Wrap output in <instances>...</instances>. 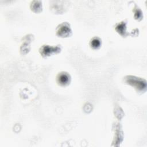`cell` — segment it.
<instances>
[{"label":"cell","instance_id":"6da1fadb","mask_svg":"<svg viewBox=\"0 0 147 147\" xmlns=\"http://www.w3.org/2000/svg\"><path fill=\"white\" fill-rule=\"evenodd\" d=\"M123 82L134 88L138 93L142 94L146 91V81L144 79L136 76L127 75L123 78Z\"/></svg>","mask_w":147,"mask_h":147},{"label":"cell","instance_id":"7a4b0ae2","mask_svg":"<svg viewBox=\"0 0 147 147\" xmlns=\"http://www.w3.org/2000/svg\"><path fill=\"white\" fill-rule=\"evenodd\" d=\"M61 51L60 45H49L47 44L42 45L39 49V52L42 57H47L50 56L57 54Z\"/></svg>","mask_w":147,"mask_h":147},{"label":"cell","instance_id":"3957f363","mask_svg":"<svg viewBox=\"0 0 147 147\" xmlns=\"http://www.w3.org/2000/svg\"><path fill=\"white\" fill-rule=\"evenodd\" d=\"M56 33L57 36L61 38H66L71 36L72 31L68 22H64L60 24L56 28Z\"/></svg>","mask_w":147,"mask_h":147},{"label":"cell","instance_id":"277c9868","mask_svg":"<svg viewBox=\"0 0 147 147\" xmlns=\"http://www.w3.org/2000/svg\"><path fill=\"white\" fill-rule=\"evenodd\" d=\"M71 80L70 75L65 71L59 72L56 76V82L61 87H66L68 86Z\"/></svg>","mask_w":147,"mask_h":147},{"label":"cell","instance_id":"5b68a950","mask_svg":"<svg viewBox=\"0 0 147 147\" xmlns=\"http://www.w3.org/2000/svg\"><path fill=\"white\" fill-rule=\"evenodd\" d=\"M34 37L32 34H28L22 38L20 52L22 55L27 54L30 49V43L33 40Z\"/></svg>","mask_w":147,"mask_h":147},{"label":"cell","instance_id":"8992f818","mask_svg":"<svg viewBox=\"0 0 147 147\" xmlns=\"http://www.w3.org/2000/svg\"><path fill=\"white\" fill-rule=\"evenodd\" d=\"M126 21H122L121 22L116 24V25H115V31L123 37H126L129 35L126 31Z\"/></svg>","mask_w":147,"mask_h":147},{"label":"cell","instance_id":"52a82bcc","mask_svg":"<svg viewBox=\"0 0 147 147\" xmlns=\"http://www.w3.org/2000/svg\"><path fill=\"white\" fill-rule=\"evenodd\" d=\"M90 46L93 49H98L102 45V40L98 36H94L90 41Z\"/></svg>","mask_w":147,"mask_h":147},{"label":"cell","instance_id":"ba28073f","mask_svg":"<svg viewBox=\"0 0 147 147\" xmlns=\"http://www.w3.org/2000/svg\"><path fill=\"white\" fill-rule=\"evenodd\" d=\"M30 7L31 10L34 13H40L42 10V2L40 1H33L31 2Z\"/></svg>","mask_w":147,"mask_h":147},{"label":"cell","instance_id":"9c48e42d","mask_svg":"<svg viewBox=\"0 0 147 147\" xmlns=\"http://www.w3.org/2000/svg\"><path fill=\"white\" fill-rule=\"evenodd\" d=\"M133 12L134 13V17L135 20L140 21L143 18V13L141 11V9L139 8V7L137 6L136 5L134 6Z\"/></svg>","mask_w":147,"mask_h":147}]
</instances>
